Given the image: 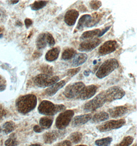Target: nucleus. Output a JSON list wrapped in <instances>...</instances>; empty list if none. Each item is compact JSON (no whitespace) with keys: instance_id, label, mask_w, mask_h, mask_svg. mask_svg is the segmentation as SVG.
Segmentation results:
<instances>
[{"instance_id":"obj_33","label":"nucleus","mask_w":137,"mask_h":146,"mask_svg":"<svg viewBox=\"0 0 137 146\" xmlns=\"http://www.w3.org/2000/svg\"><path fill=\"white\" fill-rule=\"evenodd\" d=\"M89 5L92 9L96 10L101 7L102 3L99 1H91Z\"/></svg>"},{"instance_id":"obj_11","label":"nucleus","mask_w":137,"mask_h":146,"mask_svg":"<svg viewBox=\"0 0 137 146\" xmlns=\"http://www.w3.org/2000/svg\"><path fill=\"white\" fill-rule=\"evenodd\" d=\"M118 47L117 41L109 40L102 45L98 50V53L101 56H106L116 50Z\"/></svg>"},{"instance_id":"obj_31","label":"nucleus","mask_w":137,"mask_h":146,"mask_svg":"<svg viewBox=\"0 0 137 146\" xmlns=\"http://www.w3.org/2000/svg\"><path fill=\"white\" fill-rule=\"evenodd\" d=\"M134 141V138L132 136H126L123 139L119 144H117L116 146H130L132 145Z\"/></svg>"},{"instance_id":"obj_3","label":"nucleus","mask_w":137,"mask_h":146,"mask_svg":"<svg viewBox=\"0 0 137 146\" xmlns=\"http://www.w3.org/2000/svg\"><path fill=\"white\" fill-rule=\"evenodd\" d=\"M119 64L116 58H109L100 66L96 73L98 78L102 79L109 75L118 68Z\"/></svg>"},{"instance_id":"obj_47","label":"nucleus","mask_w":137,"mask_h":146,"mask_svg":"<svg viewBox=\"0 0 137 146\" xmlns=\"http://www.w3.org/2000/svg\"><path fill=\"white\" fill-rule=\"evenodd\" d=\"M136 146V144H135V145H134V146Z\"/></svg>"},{"instance_id":"obj_1","label":"nucleus","mask_w":137,"mask_h":146,"mask_svg":"<svg viewBox=\"0 0 137 146\" xmlns=\"http://www.w3.org/2000/svg\"><path fill=\"white\" fill-rule=\"evenodd\" d=\"M37 105V98L33 94L21 96L15 102L16 108L19 112L25 114L33 110Z\"/></svg>"},{"instance_id":"obj_8","label":"nucleus","mask_w":137,"mask_h":146,"mask_svg":"<svg viewBox=\"0 0 137 146\" xmlns=\"http://www.w3.org/2000/svg\"><path fill=\"white\" fill-rule=\"evenodd\" d=\"M106 102H112V101L120 100L125 95L124 90L118 86H112L104 91Z\"/></svg>"},{"instance_id":"obj_10","label":"nucleus","mask_w":137,"mask_h":146,"mask_svg":"<svg viewBox=\"0 0 137 146\" xmlns=\"http://www.w3.org/2000/svg\"><path fill=\"white\" fill-rule=\"evenodd\" d=\"M101 43V40L97 38L85 40L79 45L78 50L81 52H89L97 47Z\"/></svg>"},{"instance_id":"obj_29","label":"nucleus","mask_w":137,"mask_h":146,"mask_svg":"<svg viewBox=\"0 0 137 146\" xmlns=\"http://www.w3.org/2000/svg\"><path fill=\"white\" fill-rule=\"evenodd\" d=\"M112 141V139L110 137L99 139L95 141V144L98 146H109Z\"/></svg>"},{"instance_id":"obj_37","label":"nucleus","mask_w":137,"mask_h":146,"mask_svg":"<svg viewBox=\"0 0 137 146\" xmlns=\"http://www.w3.org/2000/svg\"><path fill=\"white\" fill-rule=\"evenodd\" d=\"M6 81L5 79L0 76V92L4 90L6 88Z\"/></svg>"},{"instance_id":"obj_22","label":"nucleus","mask_w":137,"mask_h":146,"mask_svg":"<svg viewBox=\"0 0 137 146\" xmlns=\"http://www.w3.org/2000/svg\"><path fill=\"white\" fill-rule=\"evenodd\" d=\"M109 114L108 113L104 111H102L99 113L95 114L92 117H91L92 121L94 123H98L101 121H103L107 120L109 118Z\"/></svg>"},{"instance_id":"obj_6","label":"nucleus","mask_w":137,"mask_h":146,"mask_svg":"<svg viewBox=\"0 0 137 146\" xmlns=\"http://www.w3.org/2000/svg\"><path fill=\"white\" fill-rule=\"evenodd\" d=\"M74 111L67 110L62 112L56 119V126L59 130H63L68 126L74 115Z\"/></svg>"},{"instance_id":"obj_39","label":"nucleus","mask_w":137,"mask_h":146,"mask_svg":"<svg viewBox=\"0 0 137 146\" xmlns=\"http://www.w3.org/2000/svg\"><path fill=\"white\" fill-rule=\"evenodd\" d=\"M110 27H111V26H108V27H106V28H104V29L101 30V31H100V33H99V35L98 36V37H101L102 35H104V34L106 33L108 30H109V29L110 28Z\"/></svg>"},{"instance_id":"obj_42","label":"nucleus","mask_w":137,"mask_h":146,"mask_svg":"<svg viewBox=\"0 0 137 146\" xmlns=\"http://www.w3.org/2000/svg\"><path fill=\"white\" fill-rule=\"evenodd\" d=\"M5 114V110L3 109L2 107L0 106V119L2 118L3 116H4Z\"/></svg>"},{"instance_id":"obj_4","label":"nucleus","mask_w":137,"mask_h":146,"mask_svg":"<svg viewBox=\"0 0 137 146\" xmlns=\"http://www.w3.org/2000/svg\"><path fill=\"white\" fill-rule=\"evenodd\" d=\"M60 80L58 76H51L44 73L39 74L33 78V82L40 88L49 87Z\"/></svg>"},{"instance_id":"obj_14","label":"nucleus","mask_w":137,"mask_h":146,"mask_svg":"<svg viewBox=\"0 0 137 146\" xmlns=\"http://www.w3.org/2000/svg\"><path fill=\"white\" fill-rule=\"evenodd\" d=\"M108 112L110 117L112 118H118L126 114L128 112V109L124 106H117L112 108L109 109Z\"/></svg>"},{"instance_id":"obj_41","label":"nucleus","mask_w":137,"mask_h":146,"mask_svg":"<svg viewBox=\"0 0 137 146\" xmlns=\"http://www.w3.org/2000/svg\"><path fill=\"white\" fill-rule=\"evenodd\" d=\"M33 24V21L29 19H26L25 20V24L26 28H28L31 26Z\"/></svg>"},{"instance_id":"obj_24","label":"nucleus","mask_w":137,"mask_h":146,"mask_svg":"<svg viewBox=\"0 0 137 146\" xmlns=\"http://www.w3.org/2000/svg\"><path fill=\"white\" fill-rule=\"evenodd\" d=\"M76 54V50L72 48H67L64 50L62 54V59L64 60H69Z\"/></svg>"},{"instance_id":"obj_35","label":"nucleus","mask_w":137,"mask_h":146,"mask_svg":"<svg viewBox=\"0 0 137 146\" xmlns=\"http://www.w3.org/2000/svg\"><path fill=\"white\" fill-rule=\"evenodd\" d=\"M18 143L15 140V137H10L5 141V145L6 146H15L17 145Z\"/></svg>"},{"instance_id":"obj_48","label":"nucleus","mask_w":137,"mask_h":146,"mask_svg":"<svg viewBox=\"0 0 137 146\" xmlns=\"http://www.w3.org/2000/svg\"><path fill=\"white\" fill-rule=\"evenodd\" d=\"M1 128H0V132H1Z\"/></svg>"},{"instance_id":"obj_21","label":"nucleus","mask_w":137,"mask_h":146,"mask_svg":"<svg viewBox=\"0 0 137 146\" xmlns=\"http://www.w3.org/2000/svg\"><path fill=\"white\" fill-rule=\"evenodd\" d=\"M36 44L37 48L39 50L43 49L45 48L47 45L46 33H41L38 36L36 39Z\"/></svg>"},{"instance_id":"obj_13","label":"nucleus","mask_w":137,"mask_h":146,"mask_svg":"<svg viewBox=\"0 0 137 146\" xmlns=\"http://www.w3.org/2000/svg\"><path fill=\"white\" fill-rule=\"evenodd\" d=\"M79 13L76 9H70L66 12L64 17V21L67 25L74 26L79 17Z\"/></svg>"},{"instance_id":"obj_7","label":"nucleus","mask_w":137,"mask_h":146,"mask_svg":"<svg viewBox=\"0 0 137 146\" xmlns=\"http://www.w3.org/2000/svg\"><path fill=\"white\" fill-rule=\"evenodd\" d=\"M85 86V84L82 82H78L70 84L66 87L64 91V96L66 98L69 99L76 98Z\"/></svg>"},{"instance_id":"obj_28","label":"nucleus","mask_w":137,"mask_h":146,"mask_svg":"<svg viewBox=\"0 0 137 146\" xmlns=\"http://www.w3.org/2000/svg\"><path fill=\"white\" fill-rule=\"evenodd\" d=\"M47 1H35L31 5V9L34 11L40 10L44 7L47 5Z\"/></svg>"},{"instance_id":"obj_18","label":"nucleus","mask_w":137,"mask_h":146,"mask_svg":"<svg viewBox=\"0 0 137 146\" xmlns=\"http://www.w3.org/2000/svg\"><path fill=\"white\" fill-rule=\"evenodd\" d=\"M87 58L88 56L86 53H76L72 60V66L76 67L83 64L86 62Z\"/></svg>"},{"instance_id":"obj_32","label":"nucleus","mask_w":137,"mask_h":146,"mask_svg":"<svg viewBox=\"0 0 137 146\" xmlns=\"http://www.w3.org/2000/svg\"><path fill=\"white\" fill-rule=\"evenodd\" d=\"M47 43L50 47H52L55 45V40L51 34L50 33H46Z\"/></svg>"},{"instance_id":"obj_2","label":"nucleus","mask_w":137,"mask_h":146,"mask_svg":"<svg viewBox=\"0 0 137 146\" xmlns=\"http://www.w3.org/2000/svg\"><path fill=\"white\" fill-rule=\"evenodd\" d=\"M66 107L63 104H54L50 101L44 100L41 102L38 107L39 113L52 116L59 112L65 110Z\"/></svg>"},{"instance_id":"obj_17","label":"nucleus","mask_w":137,"mask_h":146,"mask_svg":"<svg viewBox=\"0 0 137 146\" xmlns=\"http://www.w3.org/2000/svg\"><path fill=\"white\" fill-rule=\"evenodd\" d=\"M65 85L66 82L64 80L58 82L57 83L53 84L52 86H50L47 89H46L45 91V94L46 95L50 96H54L60 89L63 88Z\"/></svg>"},{"instance_id":"obj_36","label":"nucleus","mask_w":137,"mask_h":146,"mask_svg":"<svg viewBox=\"0 0 137 146\" xmlns=\"http://www.w3.org/2000/svg\"><path fill=\"white\" fill-rule=\"evenodd\" d=\"M42 69V71H43L44 74H46L51 76L53 74V68H51L50 66L48 65L43 66V67L41 68Z\"/></svg>"},{"instance_id":"obj_23","label":"nucleus","mask_w":137,"mask_h":146,"mask_svg":"<svg viewBox=\"0 0 137 146\" xmlns=\"http://www.w3.org/2000/svg\"><path fill=\"white\" fill-rule=\"evenodd\" d=\"M100 31L101 30L99 29H96L94 30H90V31L84 32L82 35L80 39L82 40H87L94 38V37L96 36L97 35L98 36Z\"/></svg>"},{"instance_id":"obj_19","label":"nucleus","mask_w":137,"mask_h":146,"mask_svg":"<svg viewBox=\"0 0 137 146\" xmlns=\"http://www.w3.org/2000/svg\"><path fill=\"white\" fill-rule=\"evenodd\" d=\"M60 52V48L59 47H55L52 48L48 51L45 55V59L47 61L51 62L56 60L58 58Z\"/></svg>"},{"instance_id":"obj_30","label":"nucleus","mask_w":137,"mask_h":146,"mask_svg":"<svg viewBox=\"0 0 137 146\" xmlns=\"http://www.w3.org/2000/svg\"><path fill=\"white\" fill-rule=\"evenodd\" d=\"M15 125L12 121H7L3 126V130L6 134L10 133L14 130Z\"/></svg>"},{"instance_id":"obj_15","label":"nucleus","mask_w":137,"mask_h":146,"mask_svg":"<svg viewBox=\"0 0 137 146\" xmlns=\"http://www.w3.org/2000/svg\"><path fill=\"white\" fill-rule=\"evenodd\" d=\"M91 117L92 116L90 114L77 115L73 118V120L72 121V125L74 127L81 126L90 121Z\"/></svg>"},{"instance_id":"obj_44","label":"nucleus","mask_w":137,"mask_h":146,"mask_svg":"<svg viewBox=\"0 0 137 146\" xmlns=\"http://www.w3.org/2000/svg\"><path fill=\"white\" fill-rule=\"evenodd\" d=\"M29 146H42L40 144H33V145H31Z\"/></svg>"},{"instance_id":"obj_12","label":"nucleus","mask_w":137,"mask_h":146,"mask_svg":"<svg viewBox=\"0 0 137 146\" xmlns=\"http://www.w3.org/2000/svg\"><path fill=\"white\" fill-rule=\"evenodd\" d=\"M98 88V87L94 85L85 86L81 92L76 97V98L81 100H86L89 99L96 94Z\"/></svg>"},{"instance_id":"obj_5","label":"nucleus","mask_w":137,"mask_h":146,"mask_svg":"<svg viewBox=\"0 0 137 146\" xmlns=\"http://www.w3.org/2000/svg\"><path fill=\"white\" fill-rule=\"evenodd\" d=\"M106 102L104 91H103L93 99L87 102L83 106V110L87 112L94 111L97 109L101 108Z\"/></svg>"},{"instance_id":"obj_46","label":"nucleus","mask_w":137,"mask_h":146,"mask_svg":"<svg viewBox=\"0 0 137 146\" xmlns=\"http://www.w3.org/2000/svg\"><path fill=\"white\" fill-rule=\"evenodd\" d=\"M3 36V35L2 34H0V38H2Z\"/></svg>"},{"instance_id":"obj_27","label":"nucleus","mask_w":137,"mask_h":146,"mask_svg":"<svg viewBox=\"0 0 137 146\" xmlns=\"http://www.w3.org/2000/svg\"><path fill=\"white\" fill-rule=\"evenodd\" d=\"M82 134L79 132H75L68 136V141L74 144H78L81 141Z\"/></svg>"},{"instance_id":"obj_16","label":"nucleus","mask_w":137,"mask_h":146,"mask_svg":"<svg viewBox=\"0 0 137 146\" xmlns=\"http://www.w3.org/2000/svg\"><path fill=\"white\" fill-rule=\"evenodd\" d=\"M61 132L56 130L46 132L44 134V141L45 144H52L58 139L59 137L61 135Z\"/></svg>"},{"instance_id":"obj_40","label":"nucleus","mask_w":137,"mask_h":146,"mask_svg":"<svg viewBox=\"0 0 137 146\" xmlns=\"http://www.w3.org/2000/svg\"><path fill=\"white\" fill-rule=\"evenodd\" d=\"M33 130L37 133H40L43 131V129L42 128V127L40 126L35 125L33 127Z\"/></svg>"},{"instance_id":"obj_38","label":"nucleus","mask_w":137,"mask_h":146,"mask_svg":"<svg viewBox=\"0 0 137 146\" xmlns=\"http://www.w3.org/2000/svg\"><path fill=\"white\" fill-rule=\"evenodd\" d=\"M54 146H71V143L68 140H65L57 143Z\"/></svg>"},{"instance_id":"obj_43","label":"nucleus","mask_w":137,"mask_h":146,"mask_svg":"<svg viewBox=\"0 0 137 146\" xmlns=\"http://www.w3.org/2000/svg\"><path fill=\"white\" fill-rule=\"evenodd\" d=\"M91 72V71L89 69L88 70H86L84 71V75L85 76H88L90 74V73Z\"/></svg>"},{"instance_id":"obj_25","label":"nucleus","mask_w":137,"mask_h":146,"mask_svg":"<svg viewBox=\"0 0 137 146\" xmlns=\"http://www.w3.org/2000/svg\"><path fill=\"white\" fill-rule=\"evenodd\" d=\"M53 119L51 117L45 116L43 117L40 120V125L43 129H49L53 123Z\"/></svg>"},{"instance_id":"obj_45","label":"nucleus","mask_w":137,"mask_h":146,"mask_svg":"<svg viewBox=\"0 0 137 146\" xmlns=\"http://www.w3.org/2000/svg\"><path fill=\"white\" fill-rule=\"evenodd\" d=\"M86 146V145H77V146Z\"/></svg>"},{"instance_id":"obj_26","label":"nucleus","mask_w":137,"mask_h":146,"mask_svg":"<svg viewBox=\"0 0 137 146\" xmlns=\"http://www.w3.org/2000/svg\"><path fill=\"white\" fill-rule=\"evenodd\" d=\"M102 14L98 13H94L91 15V19L90 22L87 26L88 28H91L96 25L98 23L100 22V20L102 17Z\"/></svg>"},{"instance_id":"obj_9","label":"nucleus","mask_w":137,"mask_h":146,"mask_svg":"<svg viewBox=\"0 0 137 146\" xmlns=\"http://www.w3.org/2000/svg\"><path fill=\"white\" fill-rule=\"evenodd\" d=\"M126 123L124 119H120L118 120H111L107 121L100 125L97 126L96 129L101 132L110 131L114 129L120 128Z\"/></svg>"},{"instance_id":"obj_34","label":"nucleus","mask_w":137,"mask_h":146,"mask_svg":"<svg viewBox=\"0 0 137 146\" xmlns=\"http://www.w3.org/2000/svg\"><path fill=\"white\" fill-rule=\"evenodd\" d=\"M80 70H81L80 67L69 69L67 71V75L69 77H73L75 75H76L77 73H79V71Z\"/></svg>"},{"instance_id":"obj_20","label":"nucleus","mask_w":137,"mask_h":146,"mask_svg":"<svg viewBox=\"0 0 137 146\" xmlns=\"http://www.w3.org/2000/svg\"><path fill=\"white\" fill-rule=\"evenodd\" d=\"M91 19V15H84L80 18L78 24L76 25V29L77 30H82V29L86 27L90 22Z\"/></svg>"}]
</instances>
